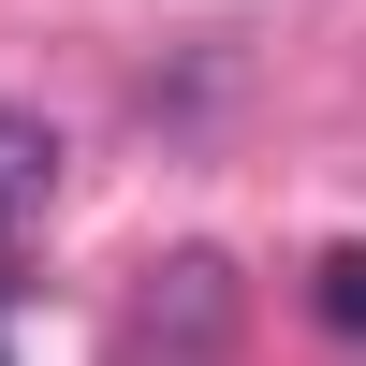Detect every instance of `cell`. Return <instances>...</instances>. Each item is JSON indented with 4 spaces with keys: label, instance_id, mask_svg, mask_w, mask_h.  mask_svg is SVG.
I'll return each mask as SVG.
<instances>
[{
    "label": "cell",
    "instance_id": "1",
    "mask_svg": "<svg viewBox=\"0 0 366 366\" xmlns=\"http://www.w3.org/2000/svg\"><path fill=\"white\" fill-rule=\"evenodd\" d=\"M220 352H234V264L176 249L162 279L132 293V322H117V366H220Z\"/></svg>",
    "mask_w": 366,
    "mask_h": 366
},
{
    "label": "cell",
    "instance_id": "2",
    "mask_svg": "<svg viewBox=\"0 0 366 366\" xmlns=\"http://www.w3.org/2000/svg\"><path fill=\"white\" fill-rule=\"evenodd\" d=\"M44 205H59V132L29 103H0V234H29Z\"/></svg>",
    "mask_w": 366,
    "mask_h": 366
},
{
    "label": "cell",
    "instance_id": "3",
    "mask_svg": "<svg viewBox=\"0 0 366 366\" xmlns=\"http://www.w3.org/2000/svg\"><path fill=\"white\" fill-rule=\"evenodd\" d=\"M308 308L337 322V337H366V249H322L308 264Z\"/></svg>",
    "mask_w": 366,
    "mask_h": 366
}]
</instances>
